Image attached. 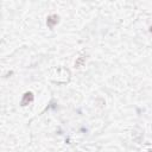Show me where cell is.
Masks as SVG:
<instances>
[{
    "instance_id": "obj_4",
    "label": "cell",
    "mask_w": 152,
    "mask_h": 152,
    "mask_svg": "<svg viewBox=\"0 0 152 152\" xmlns=\"http://www.w3.org/2000/svg\"><path fill=\"white\" fill-rule=\"evenodd\" d=\"M150 32H151V34H152V26H151V29H150Z\"/></svg>"
},
{
    "instance_id": "obj_2",
    "label": "cell",
    "mask_w": 152,
    "mask_h": 152,
    "mask_svg": "<svg viewBox=\"0 0 152 152\" xmlns=\"http://www.w3.org/2000/svg\"><path fill=\"white\" fill-rule=\"evenodd\" d=\"M57 23H58V16H56V14L50 16V17L48 18V20H46V24H48V26H49L50 29H52Z\"/></svg>"
},
{
    "instance_id": "obj_3",
    "label": "cell",
    "mask_w": 152,
    "mask_h": 152,
    "mask_svg": "<svg viewBox=\"0 0 152 152\" xmlns=\"http://www.w3.org/2000/svg\"><path fill=\"white\" fill-rule=\"evenodd\" d=\"M84 61H86V58L84 57H80L77 61H76V63H75V66L77 67V68H81L82 66H83V63H84Z\"/></svg>"
},
{
    "instance_id": "obj_1",
    "label": "cell",
    "mask_w": 152,
    "mask_h": 152,
    "mask_svg": "<svg viewBox=\"0 0 152 152\" xmlns=\"http://www.w3.org/2000/svg\"><path fill=\"white\" fill-rule=\"evenodd\" d=\"M32 100H34V94H32L31 92L25 93V94H24V96H23V100H21V106H26V105H29L30 102H32Z\"/></svg>"
},
{
    "instance_id": "obj_5",
    "label": "cell",
    "mask_w": 152,
    "mask_h": 152,
    "mask_svg": "<svg viewBox=\"0 0 152 152\" xmlns=\"http://www.w3.org/2000/svg\"><path fill=\"white\" fill-rule=\"evenodd\" d=\"M148 152H152V150H150V151H148Z\"/></svg>"
}]
</instances>
